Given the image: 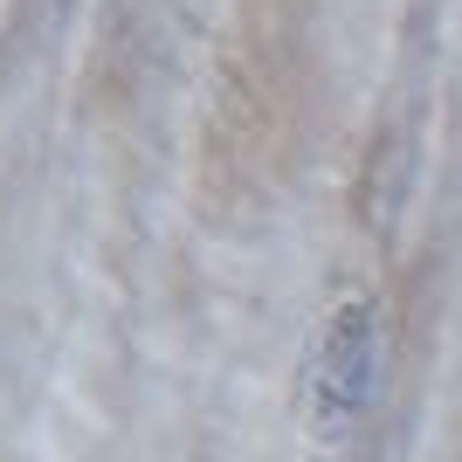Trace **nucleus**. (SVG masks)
Here are the masks:
<instances>
[{"mask_svg":"<svg viewBox=\"0 0 462 462\" xmlns=\"http://www.w3.org/2000/svg\"><path fill=\"white\" fill-rule=\"evenodd\" d=\"M380 304L373 297H338L310 325L304 359H297V414L318 442H346L380 401Z\"/></svg>","mask_w":462,"mask_h":462,"instance_id":"1","label":"nucleus"}]
</instances>
